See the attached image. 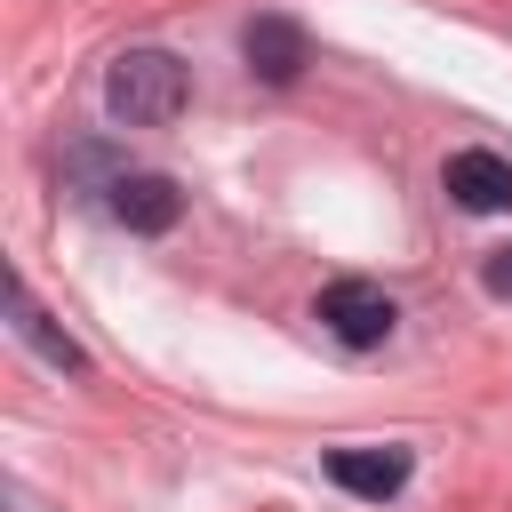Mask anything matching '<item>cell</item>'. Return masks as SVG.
Masks as SVG:
<instances>
[{"mask_svg":"<svg viewBox=\"0 0 512 512\" xmlns=\"http://www.w3.org/2000/svg\"><path fill=\"white\" fill-rule=\"evenodd\" d=\"M184 96H192V80L168 48H120L104 72V112L120 128H168L184 112Z\"/></svg>","mask_w":512,"mask_h":512,"instance_id":"cell-1","label":"cell"},{"mask_svg":"<svg viewBox=\"0 0 512 512\" xmlns=\"http://www.w3.org/2000/svg\"><path fill=\"white\" fill-rule=\"evenodd\" d=\"M312 320H320L344 352H376V344L400 328V304H392L376 280H328L320 304H312Z\"/></svg>","mask_w":512,"mask_h":512,"instance_id":"cell-2","label":"cell"},{"mask_svg":"<svg viewBox=\"0 0 512 512\" xmlns=\"http://www.w3.org/2000/svg\"><path fill=\"white\" fill-rule=\"evenodd\" d=\"M104 192H112L104 208H112L128 232H168V224L184 216V192H176V176H160V168H120Z\"/></svg>","mask_w":512,"mask_h":512,"instance_id":"cell-3","label":"cell"},{"mask_svg":"<svg viewBox=\"0 0 512 512\" xmlns=\"http://www.w3.org/2000/svg\"><path fill=\"white\" fill-rule=\"evenodd\" d=\"M240 56H248V72H256L264 88H288V80L312 64V48H304V24H296V16H256V24L240 32Z\"/></svg>","mask_w":512,"mask_h":512,"instance_id":"cell-4","label":"cell"},{"mask_svg":"<svg viewBox=\"0 0 512 512\" xmlns=\"http://www.w3.org/2000/svg\"><path fill=\"white\" fill-rule=\"evenodd\" d=\"M440 192L456 208H472V216H504L512 208V160H496V152H448Z\"/></svg>","mask_w":512,"mask_h":512,"instance_id":"cell-5","label":"cell"},{"mask_svg":"<svg viewBox=\"0 0 512 512\" xmlns=\"http://www.w3.org/2000/svg\"><path fill=\"white\" fill-rule=\"evenodd\" d=\"M328 480L344 496H360V504H384V496L408 488V448H336L328 456Z\"/></svg>","mask_w":512,"mask_h":512,"instance_id":"cell-6","label":"cell"},{"mask_svg":"<svg viewBox=\"0 0 512 512\" xmlns=\"http://www.w3.org/2000/svg\"><path fill=\"white\" fill-rule=\"evenodd\" d=\"M8 312H16V336H24V344L48 360V368H88V360H80V344H72L64 328H48V312L32 304V288H24V280L8 288Z\"/></svg>","mask_w":512,"mask_h":512,"instance_id":"cell-7","label":"cell"},{"mask_svg":"<svg viewBox=\"0 0 512 512\" xmlns=\"http://www.w3.org/2000/svg\"><path fill=\"white\" fill-rule=\"evenodd\" d=\"M480 280H488V296H496V304H512V248H496V256L480 264Z\"/></svg>","mask_w":512,"mask_h":512,"instance_id":"cell-8","label":"cell"}]
</instances>
